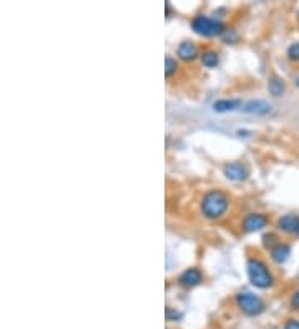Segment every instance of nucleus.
<instances>
[{"mask_svg":"<svg viewBox=\"0 0 299 329\" xmlns=\"http://www.w3.org/2000/svg\"><path fill=\"white\" fill-rule=\"evenodd\" d=\"M191 28L194 33L201 35V37H221L224 30H226V25L218 18L206 17V15H196L191 20Z\"/></svg>","mask_w":299,"mask_h":329,"instance_id":"3","label":"nucleus"},{"mask_svg":"<svg viewBox=\"0 0 299 329\" xmlns=\"http://www.w3.org/2000/svg\"><path fill=\"white\" fill-rule=\"evenodd\" d=\"M176 70H178L176 60L168 55V57L164 58V75H166V77H171V75L176 73Z\"/></svg>","mask_w":299,"mask_h":329,"instance_id":"15","label":"nucleus"},{"mask_svg":"<svg viewBox=\"0 0 299 329\" xmlns=\"http://www.w3.org/2000/svg\"><path fill=\"white\" fill-rule=\"evenodd\" d=\"M241 110L249 115H268L271 113L273 107L268 102H264V100H249V102L243 103Z\"/></svg>","mask_w":299,"mask_h":329,"instance_id":"8","label":"nucleus"},{"mask_svg":"<svg viewBox=\"0 0 299 329\" xmlns=\"http://www.w3.org/2000/svg\"><path fill=\"white\" fill-rule=\"evenodd\" d=\"M296 85H298V87H299V77H296Z\"/></svg>","mask_w":299,"mask_h":329,"instance_id":"21","label":"nucleus"},{"mask_svg":"<svg viewBox=\"0 0 299 329\" xmlns=\"http://www.w3.org/2000/svg\"><path fill=\"white\" fill-rule=\"evenodd\" d=\"M164 316H166V321H179V319L183 318V313H179L176 309L168 306L166 311H164Z\"/></svg>","mask_w":299,"mask_h":329,"instance_id":"16","label":"nucleus"},{"mask_svg":"<svg viewBox=\"0 0 299 329\" xmlns=\"http://www.w3.org/2000/svg\"><path fill=\"white\" fill-rule=\"evenodd\" d=\"M291 306L294 308V309H299V291H296L293 294V298H291Z\"/></svg>","mask_w":299,"mask_h":329,"instance_id":"20","label":"nucleus"},{"mask_svg":"<svg viewBox=\"0 0 299 329\" xmlns=\"http://www.w3.org/2000/svg\"><path fill=\"white\" fill-rule=\"evenodd\" d=\"M296 234H298V236H299V226H298V231H296Z\"/></svg>","mask_w":299,"mask_h":329,"instance_id":"22","label":"nucleus"},{"mask_svg":"<svg viewBox=\"0 0 299 329\" xmlns=\"http://www.w3.org/2000/svg\"><path fill=\"white\" fill-rule=\"evenodd\" d=\"M236 304L246 316H259L264 311L263 299L253 293H239L236 294Z\"/></svg>","mask_w":299,"mask_h":329,"instance_id":"4","label":"nucleus"},{"mask_svg":"<svg viewBox=\"0 0 299 329\" xmlns=\"http://www.w3.org/2000/svg\"><path fill=\"white\" fill-rule=\"evenodd\" d=\"M199 58H201L203 67H206V68H216L219 65V55L218 52H214V50H204V52L199 55Z\"/></svg>","mask_w":299,"mask_h":329,"instance_id":"13","label":"nucleus"},{"mask_svg":"<svg viewBox=\"0 0 299 329\" xmlns=\"http://www.w3.org/2000/svg\"><path fill=\"white\" fill-rule=\"evenodd\" d=\"M288 57L291 60H299V42L289 45L288 48Z\"/></svg>","mask_w":299,"mask_h":329,"instance_id":"18","label":"nucleus"},{"mask_svg":"<svg viewBox=\"0 0 299 329\" xmlns=\"http://www.w3.org/2000/svg\"><path fill=\"white\" fill-rule=\"evenodd\" d=\"M289 254H291V246L286 243H278L276 246L271 248V258H273V261L278 264L286 263Z\"/></svg>","mask_w":299,"mask_h":329,"instance_id":"12","label":"nucleus"},{"mask_svg":"<svg viewBox=\"0 0 299 329\" xmlns=\"http://www.w3.org/2000/svg\"><path fill=\"white\" fill-rule=\"evenodd\" d=\"M284 329H299V321L298 319H289V321L284 324Z\"/></svg>","mask_w":299,"mask_h":329,"instance_id":"19","label":"nucleus"},{"mask_svg":"<svg viewBox=\"0 0 299 329\" xmlns=\"http://www.w3.org/2000/svg\"><path fill=\"white\" fill-rule=\"evenodd\" d=\"M268 216L263 213H249L246 216L243 218V231L246 233H256V231H261L263 228L268 226Z\"/></svg>","mask_w":299,"mask_h":329,"instance_id":"5","label":"nucleus"},{"mask_svg":"<svg viewBox=\"0 0 299 329\" xmlns=\"http://www.w3.org/2000/svg\"><path fill=\"white\" fill-rule=\"evenodd\" d=\"M176 55L179 57V60H183V62H193L199 53H198L196 45H194L193 42H189V40H184V42L178 45Z\"/></svg>","mask_w":299,"mask_h":329,"instance_id":"9","label":"nucleus"},{"mask_svg":"<svg viewBox=\"0 0 299 329\" xmlns=\"http://www.w3.org/2000/svg\"><path fill=\"white\" fill-rule=\"evenodd\" d=\"M223 37V40L226 43H234L238 40V33L234 32V28H229V27H226V30H224V33L221 35Z\"/></svg>","mask_w":299,"mask_h":329,"instance_id":"17","label":"nucleus"},{"mask_svg":"<svg viewBox=\"0 0 299 329\" xmlns=\"http://www.w3.org/2000/svg\"><path fill=\"white\" fill-rule=\"evenodd\" d=\"M223 174L228 179H231V181H244L249 176V169L246 168V164L239 162H231L223 166Z\"/></svg>","mask_w":299,"mask_h":329,"instance_id":"6","label":"nucleus"},{"mask_svg":"<svg viewBox=\"0 0 299 329\" xmlns=\"http://www.w3.org/2000/svg\"><path fill=\"white\" fill-rule=\"evenodd\" d=\"M299 226V218L296 214H284L283 218H279L278 221V228L281 229L283 233H296Z\"/></svg>","mask_w":299,"mask_h":329,"instance_id":"11","label":"nucleus"},{"mask_svg":"<svg viewBox=\"0 0 299 329\" xmlns=\"http://www.w3.org/2000/svg\"><path fill=\"white\" fill-rule=\"evenodd\" d=\"M203 283V273L199 271L198 268H188L184 269V271L179 274L178 278V284L183 288H194L198 286V284Z\"/></svg>","mask_w":299,"mask_h":329,"instance_id":"7","label":"nucleus"},{"mask_svg":"<svg viewBox=\"0 0 299 329\" xmlns=\"http://www.w3.org/2000/svg\"><path fill=\"white\" fill-rule=\"evenodd\" d=\"M229 208V196L221 189H211L204 193L199 203L203 216L208 219H219L226 214Z\"/></svg>","mask_w":299,"mask_h":329,"instance_id":"1","label":"nucleus"},{"mask_svg":"<svg viewBox=\"0 0 299 329\" xmlns=\"http://www.w3.org/2000/svg\"><path fill=\"white\" fill-rule=\"evenodd\" d=\"M246 271H248V278L254 288L258 289H269L274 284V278L273 273L269 271V268L266 266V263L263 261L261 258L251 256L246 263Z\"/></svg>","mask_w":299,"mask_h":329,"instance_id":"2","label":"nucleus"},{"mask_svg":"<svg viewBox=\"0 0 299 329\" xmlns=\"http://www.w3.org/2000/svg\"><path fill=\"white\" fill-rule=\"evenodd\" d=\"M239 107H243V103L239 98H223V100H218V102L213 103V110L218 113L233 112V110H236Z\"/></svg>","mask_w":299,"mask_h":329,"instance_id":"10","label":"nucleus"},{"mask_svg":"<svg viewBox=\"0 0 299 329\" xmlns=\"http://www.w3.org/2000/svg\"><path fill=\"white\" fill-rule=\"evenodd\" d=\"M268 90L273 97H281L284 90H286V85H284V82L279 77H271L268 80Z\"/></svg>","mask_w":299,"mask_h":329,"instance_id":"14","label":"nucleus"}]
</instances>
